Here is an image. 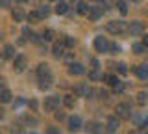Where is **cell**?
Returning <instances> with one entry per match:
<instances>
[{
	"label": "cell",
	"instance_id": "6da1fadb",
	"mask_svg": "<svg viewBox=\"0 0 148 134\" xmlns=\"http://www.w3.org/2000/svg\"><path fill=\"white\" fill-rule=\"evenodd\" d=\"M37 78H39V87L41 90H48L52 86V75H50V69L46 63H41L37 67Z\"/></svg>",
	"mask_w": 148,
	"mask_h": 134
},
{
	"label": "cell",
	"instance_id": "7a4b0ae2",
	"mask_svg": "<svg viewBox=\"0 0 148 134\" xmlns=\"http://www.w3.org/2000/svg\"><path fill=\"white\" fill-rule=\"evenodd\" d=\"M106 30L113 35H119V34H124V32L128 30V26H126V22H122V21H109L108 24H106Z\"/></svg>",
	"mask_w": 148,
	"mask_h": 134
},
{
	"label": "cell",
	"instance_id": "3957f363",
	"mask_svg": "<svg viewBox=\"0 0 148 134\" xmlns=\"http://www.w3.org/2000/svg\"><path fill=\"white\" fill-rule=\"evenodd\" d=\"M115 112H117V117L119 119H130V117H132V108H130L128 103H120Z\"/></svg>",
	"mask_w": 148,
	"mask_h": 134
},
{
	"label": "cell",
	"instance_id": "277c9868",
	"mask_svg": "<svg viewBox=\"0 0 148 134\" xmlns=\"http://www.w3.org/2000/svg\"><path fill=\"white\" fill-rule=\"evenodd\" d=\"M26 65H28V60H26V56L18 54V56L13 58V71H15V73H22V71L26 69Z\"/></svg>",
	"mask_w": 148,
	"mask_h": 134
},
{
	"label": "cell",
	"instance_id": "5b68a950",
	"mask_svg": "<svg viewBox=\"0 0 148 134\" xmlns=\"http://www.w3.org/2000/svg\"><path fill=\"white\" fill-rule=\"evenodd\" d=\"M59 106V97L52 95V97H46L45 99V110L46 112H56V108Z\"/></svg>",
	"mask_w": 148,
	"mask_h": 134
},
{
	"label": "cell",
	"instance_id": "8992f818",
	"mask_svg": "<svg viewBox=\"0 0 148 134\" xmlns=\"http://www.w3.org/2000/svg\"><path fill=\"white\" fill-rule=\"evenodd\" d=\"M95 49L98 52H109V41L106 37H102V35H98V37H95Z\"/></svg>",
	"mask_w": 148,
	"mask_h": 134
},
{
	"label": "cell",
	"instance_id": "52a82bcc",
	"mask_svg": "<svg viewBox=\"0 0 148 134\" xmlns=\"http://www.w3.org/2000/svg\"><path fill=\"white\" fill-rule=\"evenodd\" d=\"M74 93H76L78 97H91L92 95V90L87 84H78L76 87H74Z\"/></svg>",
	"mask_w": 148,
	"mask_h": 134
},
{
	"label": "cell",
	"instance_id": "ba28073f",
	"mask_svg": "<svg viewBox=\"0 0 148 134\" xmlns=\"http://www.w3.org/2000/svg\"><path fill=\"white\" fill-rule=\"evenodd\" d=\"M65 50H67V45H65V39H63V41H58V43H54L52 54L59 58V56H63V54H65Z\"/></svg>",
	"mask_w": 148,
	"mask_h": 134
},
{
	"label": "cell",
	"instance_id": "9c48e42d",
	"mask_svg": "<svg viewBox=\"0 0 148 134\" xmlns=\"http://www.w3.org/2000/svg\"><path fill=\"white\" fill-rule=\"evenodd\" d=\"M102 15H104V8H89V13H87L91 21H98Z\"/></svg>",
	"mask_w": 148,
	"mask_h": 134
},
{
	"label": "cell",
	"instance_id": "30bf717a",
	"mask_svg": "<svg viewBox=\"0 0 148 134\" xmlns=\"http://www.w3.org/2000/svg\"><path fill=\"white\" fill-rule=\"evenodd\" d=\"M69 73H71L72 76H80V75L85 73V69H83L82 63H71V65H69Z\"/></svg>",
	"mask_w": 148,
	"mask_h": 134
},
{
	"label": "cell",
	"instance_id": "8fae6325",
	"mask_svg": "<svg viewBox=\"0 0 148 134\" xmlns=\"http://www.w3.org/2000/svg\"><path fill=\"white\" fill-rule=\"evenodd\" d=\"M82 127V119L78 117V115H72V117H69V131H78V128Z\"/></svg>",
	"mask_w": 148,
	"mask_h": 134
},
{
	"label": "cell",
	"instance_id": "7c38bea8",
	"mask_svg": "<svg viewBox=\"0 0 148 134\" xmlns=\"http://www.w3.org/2000/svg\"><path fill=\"white\" fill-rule=\"evenodd\" d=\"M126 32H130L132 35H137V34H143V24L141 22H130V26H128V30Z\"/></svg>",
	"mask_w": 148,
	"mask_h": 134
},
{
	"label": "cell",
	"instance_id": "4fadbf2b",
	"mask_svg": "<svg viewBox=\"0 0 148 134\" xmlns=\"http://www.w3.org/2000/svg\"><path fill=\"white\" fill-rule=\"evenodd\" d=\"M135 75L141 78V80H148V65L145 63V65H139L135 69Z\"/></svg>",
	"mask_w": 148,
	"mask_h": 134
},
{
	"label": "cell",
	"instance_id": "5bb4252c",
	"mask_svg": "<svg viewBox=\"0 0 148 134\" xmlns=\"http://www.w3.org/2000/svg\"><path fill=\"white\" fill-rule=\"evenodd\" d=\"M2 58L4 60H11V58H15V49L11 47V45H6L2 50Z\"/></svg>",
	"mask_w": 148,
	"mask_h": 134
},
{
	"label": "cell",
	"instance_id": "9a60e30c",
	"mask_svg": "<svg viewBox=\"0 0 148 134\" xmlns=\"http://www.w3.org/2000/svg\"><path fill=\"white\" fill-rule=\"evenodd\" d=\"M56 13L58 15H65V13L69 11V6H67V2H61V0H58V4H56Z\"/></svg>",
	"mask_w": 148,
	"mask_h": 134
},
{
	"label": "cell",
	"instance_id": "2e32d148",
	"mask_svg": "<svg viewBox=\"0 0 148 134\" xmlns=\"http://www.w3.org/2000/svg\"><path fill=\"white\" fill-rule=\"evenodd\" d=\"M11 15H13V19H15L17 22H22V21L26 19V13L22 11L21 8H15V10H13V13H11Z\"/></svg>",
	"mask_w": 148,
	"mask_h": 134
},
{
	"label": "cell",
	"instance_id": "e0dca14e",
	"mask_svg": "<svg viewBox=\"0 0 148 134\" xmlns=\"http://www.w3.org/2000/svg\"><path fill=\"white\" fill-rule=\"evenodd\" d=\"M119 128V117H109L108 119V131L109 132H115Z\"/></svg>",
	"mask_w": 148,
	"mask_h": 134
},
{
	"label": "cell",
	"instance_id": "ac0fdd59",
	"mask_svg": "<svg viewBox=\"0 0 148 134\" xmlns=\"http://www.w3.org/2000/svg\"><path fill=\"white\" fill-rule=\"evenodd\" d=\"M11 91H9V90H4V87H2V90H0V103H9V101H11Z\"/></svg>",
	"mask_w": 148,
	"mask_h": 134
},
{
	"label": "cell",
	"instance_id": "d6986e66",
	"mask_svg": "<svg viewBox=\"0 0 148 134\" xmlns=\"http://www.w3.org/2000/svg\"><path fill=\"white\" fill-rule=\"evenodd\" d=\"M63 103H65L67 108H74V104H76V97H74V95H65Z\"/></svg>",
	"mask_w": 148,
	"mask_h": 134
},
{
	"label": "cell",
	"instance_id": "ffe728a7",
	"mask_svg": "<svg viewBox=\"0 0 148 134\" xmlns=\"http://www.w3.org/2000/svg\"><path fill=\"white\" fill-rule=\"evenodd\" d=\"M26 19L30 21V22H37V21H41V19H43V17L39 15V11H30V13L26 15Z\"/></svg>",
	"mask_w": 148,
	"mask_h": 134
},
{
	"label": "cell",
	"instance_id": "44dd1931",
	"mask_svg": "<svg viewBox=\"0 0 148 134\" xmlns=\"http://www.w3.org/2000/svg\"><path fill=\"white\" fill-rule=\"evenodd\" d=\"M137 103L141 106L148 103V93H146V91H139V93H137Z\"/></svg>",
	"mask_w": 148,
	"mask_h": 134
},
{
	"label": "cell",
	"instance_id": "7402d4cb",
	"mask_svg": "<svg viewBox=\"0 0 148 134\" xmlns=\"http://www.w3.org/2000/svg\"><path fill=\"white\" fill-rule=\"evenodd\" d=\"M76 11L80 13V15H87V13H89V8H87V4H85V2H78Z\"/></svg>",
	"mask_w": 148,
	"mask_h": 134
},
{
	"label": "cell",
	"instance_id": "603a6c76",
	"mask_svg": "<svg viewBox=\"0 0 148 134\" xmlns=\"http://www.w3.org/2000/svg\"><path fill=\"white\" fill-rule=\"evenodd\" d=\"M85 131H87V132H100L102 128H100V125H98V123H87Z\"/></svg>",
	"mask_w": 148,
	"mask_h": 134
},
{
	"label": "cell",
	"instance_id": "cb8c5ba5",
	"mask_svg": "<svg viewBox=\"0 0 148 134\" xmlns=\"http://www.w3.org/2000/svg\"><path fill=\"white\" fill-rule=\"evenodd\" d=\"M102 80H106V82H108V84L115 86V84H117V82H119V78H117V76H113V75H104V76H102Z\"/></svg>",
	"mask_w": 148,
	"mask_h": 134
},
{
	"label": "cell",
	"instance_id": "d4e9b609",
	"mask_svg": "<svg viewBox=\"0 0 148 134\" xmlns=\"http://www.w3.org/2000/svg\"><path fill=\"white\" fill-rule=\"evenodd\" d=\"M132 50H133L135 54H143V52H145V45H143V43H133Z\"/></svg>",
	"mask_w": 148,
	"mask_h": 134
},
{
	"label": "cell",
	"instance_id": "484cf974",
	"mask_svg": "<svg viewBox=\"0 0 148 134\" xmlns=\"http://www.w3.org/2000/svg\"><path fill=\"white\" fill-rule=\"evenodd\" d=\"M117 8L120 10L122 15H126V13H128V6H126V2H124V0H119V2H117Z\"/></svg>",
	"mask_w": 148,
	"mask_h": 134
},
{
	"label": "cell",
	"instance_id": "4316f807",
	"mask_svg": "<svg viewBox=\"0 0 148 134\" xmlns=\"http://www.w3.org/2000/svg\"><path fill=\"white\" fill-rule=\"evenodd\" d=\"M115 69H117V71L120 73V75H126V73H128V69H126V63H117V65H115Z\"/></svg>",
	"mask_w": 148,
	"mask_h": 134
},
{
	"label": "cell",
	"instance_id": "83f0119b",
	"mask_svg": "<svg viewBox=\"0 0 148 134\" xmlns=\"http://www.w3.org/2000/svg\"><path fill=\"white\" fill-rule=\"evenodd\" d=\"M37 11H39V15H41V17H46V15H48V13H50L48 6H43V8H39V10H37Z\"/></svg>",
	"mask_w": 148,
	"mask_h": 134
},
{
	"label": "cell",
	"instance_id": "f1b7e54d",
	"mask_svg": "<svg viewBox=\"0 0 148 134\" xmlns=\"http://www.w3.org/2000/svg\"><path fill=\"white\" fill-rule=\"evenodd\" d=\"M113 90H115V93H120V91H124V84L122 82H117V84L113 86Z\"/></svg>",
	"mask_w": 148,
	"mask_h": 134
},
{
	"label": "cell",
	"instance_id": "f546056e",
	"mask_svg": "<svg viewBox=\"0 0 148 134\" xmlns=\"http://www.w3.org/2000/svg\"><path fill=\"white\" fill-rule=\"evenodd\" d=\"M52 35H54L52 30H45V32H43V39H45V41H50V39H52Z\"/></svg>",
	"mask_w": 148,
	"mask_h": 134
},
{
	"label": "cell",
	"instance_id": "4dcf8cb0",
	"mask_svg": "<svg viewBox=\"0 0 148 134\" xmlns=\"http://www.w3.org/2000/svg\"><path fill=\"white\" fill-rule=\"evenodd\" d=\"M65 45H67V47H74V45H76V39L74 37H65Z\"/></svg>",
	"mask_w": 148,
	"mask_h": 134
},
{
	"label": "cell",
	"instance_id": "1f68e13d",
	"mask_svg": "<svg viewBox=\"0 0 148 134\" xmlns=\"http://www.w3.org/2000/svg\"><path fill=\"white\" fill-rule=\"evenodd\" d=\"M109 50H111V52H120V47L117 43H109Z\"/></svg>",
	"mask_w": 148,
	"mask_h": 134
},
{
	"label": "cell",
	"instance_id": "d6a6232c",
	"mask_svg": "<svg viewBox=\"0 0 148 134\" xmlns=\"http://www.w3.org/2000/svg\"><path fill=\"white\" fill-rule=\"evenodd\" d=\"M11 0H0V8H9Z\"/></svg>",
	"mask_w": 148,
	"mask_h": 134
},
{
	"label": "cell",
	"instance_id": "836d02e7",
	"mask_svg": "<svg viewBox=\"0 0 148 134\" xmlns=\"http://www.w3.org/2000/svg\"><path fill=\"white\" fill-rule=\"evenodd\" d=\"M56 119H58V121H61V119H65V114H63V112H56Z\"/></svg>",
	"mask_w": 148,
	"mask_h": 134
},
{
	"label": "cell",
	"instance_id": "e575fe53",
	"mask_svg": "<svg viewBox=\"0 0 148 134\" xmlns=\"http://www.w3.org/2000/svg\"><path fill=\"white\" fill-rule=\"evenodd\" d=\"M91 78H92V80H96V78H100L98 71H92V73H91Z\"/></svg>",
	"mask_w": 148,
	"mask_h": 134
},
{
	"label": "cell",
	"instance_id": "d590c367",
	"mask_svg": "<svg viewBox=\"0 0 148 134\" xmlns=\"http://www.w3.org/2000/svg\"><path fill=\"white\" fill-rule=\"evenodd\" d=\"M30 108L32 110H37V101H30Z\"/></svg>",
	"mask_w": 148,
	"mask_h": 134
},
{
	"label": "cell",
	"instance_id": "8d00e7d4",
	"mask_svg": "<svg viewBox=\"0 0 148 134\" xmlns=\"http://www.w3.org/2000/svg\"><path fill=\"white\" fill-rule=\"evenodd\" d=\"M143 45H145V47H148V35H145V37H143Z\"/></svg>",
	"mask_w": 148,
	"mask_h": 134
},
{
	"label": "cell",
	"instance_id": "74e56055",
	"mask_svg": "<svg viewBox=\"0 0 148 134\" xmlns=\"http://www.w3.org/2000/svg\"><path fill=\"white\" fill-rule=\"evenodd\" d=\"M2 86H4V78H0V90H2Z\"/></svg>",
	"mask_w": 148,
	"mask_h": 134
},
{
	"label": "cell",
	"instance_id": "f35d334b",
	"mask_svg": "<svg viewBox=\"0 0 148 134\" xmlns=\"http://www.w3.org/2000/svg\"><path fill=\"white\" fill-rule=\"evenodd\" d=\"M2 117H4V110L0 108V119H2Z\"/></svg>",
	"mask_w": 148,
	"mask_h": 134
},
{
	"label": "cell",
	"instance_id": "ab89813d",
	"mask_svg": "<svg viewBox=\"0 0 148 134\" xmlns=\"http://www.w3.org/2000/svg\"><path fill=\"white\" fill-rule=\"evenodd\" d=\"M95 2H106V0H95Z\"/></svg>",
	"mask_w": 148,
	"mask_h": 134
},
{
	"label": "cell",
	"instance_id": "60d3db41",
	"mask_svg": "<svg viewBox=\"0 0 148 134\" xmlns=\"http://www.w3.org/2000/svg\"><path fill=\"white\" fill-rule=\"evenodd\" d=\"M18 2H28V0H18Z\"/></svg>",
	"mask_w": 148,
	"mask_h": 134
},
{
	"label": "cell",
	"instance_id": "b9f144b4",
	"mask_svg": "<svg viewBox=\"0 0 148 134\" xmlns=\"http://www.w3.org/2000/svg\"><path fill=\"white\" fill-rule=\"evenodd\" d=\"M133 2H141V0H133Z\"/></svg>",
	"mask_w": 148,
	"mask_h": 134
},
{
	"label": "cell",
	"instance_id": "7bdbcfd3",
	"mask_svg": "<svg viewBox=\"0 0 148 134\" xmlns=\"http://www.w3.org/2000/svg\"><path fill=\"white\" fill-rule=\"evenodd\" d=\"M56 2H58V0H56Z\"/></svg>",
	"mask_w": 148,
	"mask_h": 134
},
{
	"label": "cell",
	"instance_id": "ee69618b",
	"mask_svg": "<svg viewBox=\"0 0 148 134\" xmlns=\"http://www.w3.org/2000/svg\"><path fill=\"white\" fill-rule=\"evenodd\" d=\"M72 2H74V0H72Z\"/></svg>",
	"mask_w": 148,
	"mask_h": 134
}]
</instances>
